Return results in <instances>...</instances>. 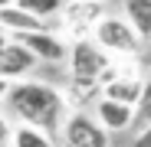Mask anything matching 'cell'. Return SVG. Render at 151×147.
Wrapping results in <instances>:
<instances>
[{"instance_id":"obj_1","label":"cell","mask_w":151,"mask_h":147,"mask_svg":"<svg viewBox=\"0 0 151 147\" xmlns=\"http://www.w3.org/2000/svg\"><path fill=\"white\" fill-rule=\"evenodd\" d=\"M4 108H7V114L17 121V124H33V128L53 134V137L59 134L63 118L69 114L63 88L49 85V82H40V79L10 82V92L4 98Z\"/></svg>"},{"instance_id":"obj_2","label":"cell","mask_w":151,"mask_h":147,"mask_svg":"<svg viewBox=\"0 0 151 147\" xmlns=\"http://www.w3.org/2000/svg\"><path fill=\"white\" fill-rule=\"evenodd\" d=\"M89 39L112 59H138L145 53V39L132 30V23L122 13H105L95 23V30H92Z\"/></svg>"},{"instance_id":"obj_3","label":"cell","mask_w":151,"mask_h":147,"mask_svg":"<svg viewBox=\"0 0 151 147\" xmlns=\"http://www.w3.org/2000/svg\"><path fill=\"white\" fill-rule=\"evenodd\" d=\"M66 65H69V79L72 82H92L102 88V79L112 65V56H105L89 36L86 39H69V56H66Z\"/></svg>"},{"instance_id":"obj_4","label":"cell","mask_w":151,"mask_h":147,"mask_svg":"<svg viewBox=\"0 0 151 147\" xmlns=\"http://www.w3.org/2000/svg\"><path fill=\"white\" fill-rule=\"evenodd\" d=\"M59 137L66 147H112V134L89 111H69L63 118Z\"/></svg>"},{"instance_id":"obj_5","label":"cell","mask_w":151,"mask_h":147,"mask_svg":"<svg viewBox=\"0 0 151 147\" xmlns=\"http://www.w3.org/2000/svg\"><path fill=\"white\" fill-rule=\"evenodd\" d=\"M105 13H109V4H102V0H66V7L59 13V26L72 39H86L92 36L95 23Z\"/></svg>"},{"instance_id":"obj_6","label":"cell","mask_w":151,"mask_h":147,"mask_svg":"<svg viewBox=\"0 0 151 147\" xmlns=\"http://www.w3.org/2000/svg\"><path fill=\"white\" fill-rule=\"evenodd\" d=\"M20 46H27L36 62H49V65H59L69 56V39H63L59 30H40V33H20L13 36Z\"/></svg>"},{"instance_id":"obj_7","label":"cell","mask_w":151,"mask_h":147,"mask_svg":"<svg viewBox=\"0 0 151 147\" xmlns=\"http://www.w3.org/2000/svg\"><path fill=\"white\" fill-rule=\"evenodd\" d=\"M0 30L10 33V36H20V33H40V30H59V20H40L33 13H27L23 7L10 4V7H0Z\"/></svg>"},{"instance_id":"obj_8","label":"cell","mask_w":151,"mask_h":147,"mask_svg":"<svg viewBox=\"0 0 151 147\" xmlns=\"http://www.w3.org/2000/svg\"><path fill=\"white\" fill-rule=\"evenodd\" d=\"M92 118L109 134H122V131L135 128V108L132 105H122V102H112V98H102V95H99L95 105H92Z\"/></svg>"},{"instance_id":"obj_9","label":"cell","mask_w":151,"mask_h":147,"mask_svg":"<svg viewBox=\"0 0 151 147\" xmlns=\"http://www.w3.org/2000/svg\"><path fill=\"white\" fill-rule=\"evenodd\" d=\"M36 69V59L27 46H20L17 39H10V46L4 49L0 56V79L7 82H20V79H30V72Z\"/></svg>"},{"instance_id":"obj_10","label":"cell","mask_w":151,"mask_h":147,"mask_svg":"<svg viewBox=\"0 0 151 147\" xmlns=\"http://www.w3.org/2000/svg\"><path fill=\"white\" fill-rule=\"evenodd\" d=\"M122 16L145 43H151V0H122Z\"/></svg>"},{"instance_id":"obj_11","label":"cell","mask_w":151,"mask_h":147,"mask_svg":"<svg viewBox=\"0 0 151 147\" xmlns=\"http://www.w3.org/2000/svg\"><path fill=\"white\" fill-rule=\"evenodd\" d=\"M10 147H56V137L33 128V124H13Z\"/></svg>"},{"instance_id":"obj_12","label":"cell","mask_w":151,"mask_h":147,"mask_svg":"<svg viewBox=\"0 0 151 147\" xmlns=\"http://www.w3.org/2000/svg\"><path fill=\"white\" fill-rule=\"evenodd\" d=\"M17 7H23L27 13H33L40 20H56L66 7V0H17Z\"/></svg>"},{"instance_id":"obj_13","label":"cell","mask_w":151,"mask_h":147,"mask_svg":"<svg viewBox=\"0 0 151 147\" xmlns=\"http://www.w3.org/2000/svg\"><path fill=\"white\" fill-rule=\"evenodd\" d=\"M151 124V75L145 72V82H141V95L135 102V131Z\"/></svg>"},{"instance_id":"obj_14","label":"cell","mask_w":151,"mask_h":147,"mask_svg":"<svg viewBox=\"0 0 151 147\" xmlns=\"http://www.w3.org/2000/svg\"><path fill=\"white\" fill-rule=\"evenodd\" d=\"M10 137H13V118L0 111V147H10Z\"/></svg>"},{"instance_id":"obj_15","label":"cell","mask_w":151,"mask_h":147,"mask_svg":"<svg viewBox=\"0 0 151 147\" xmlns=\"http://www.w3.org/2000/svg\"><path fill=\"white\" fill-rule=\"evenodd\" d=\"M132 147H151V124H145V128H138V131H135Z\"/></svg>"},{"instance_id":"obj_16","label":"cell","mask_w":151,"mask_h":147,"mask_svg":"<svg viewBox=\"0 0 151 147\" xmlns=\"http://www.w3.org/2000/svg\"><path fill=\"white\" fill-rule=\"evenodd\" d=\"M10 39H13V36H10V33H4V30H0V56H4V49H7V46H10Z\"/></svg>"},{"instance_id":"obj_17","label":"cell","mask_w":151,"mask_h":147,"mask_svg":"<svg viewBox=\"0 0 151 147\" xmlns=\"http://www.w3.org/2000/svg\"><path fill=\"white\" fill-rule=\"evenodd\" d=\"M7 92H10V82H7V79H0V105H4V98H7Z\"/></svg>"},{"instance_id":"obj_18","label":"cell","mask_w":151,"mask_h":147,"mask_svg":"<svg viewBox=\"0 0 151 147\" xmlns=\"http://www.w3.org/2000/svg\"><path fill=\"white\" fill-rule=\"evenodd\" d=\"M10 4H17V0H0V7H10Z\"/></svg>"},{"instance_id":"obj_19","label":"cell","mask_w":151,"mask_h":147,"mask_svg":"<svg viewBox=\"0 0 151 147\" xmlns=\"http://www.w3.org/2000/svg\"><path fill=\"white\" fill-rule=\"evenodd\" d=\"M102 4H109V0H102Z\"/></svg>"},{"instance_id":"obj_20","label":"cell","mask_w":151,"mask_h":147,"mask_svg":"<svg viewBox=\"0 0 151 147\" xmlns=\"http://www.w3.org/2000/svg\"><path fill=\"white\" fill-rule=\"evenodd\" d=\"M148 75H151V69H148Z\"/></svg>"}]
</instances>
